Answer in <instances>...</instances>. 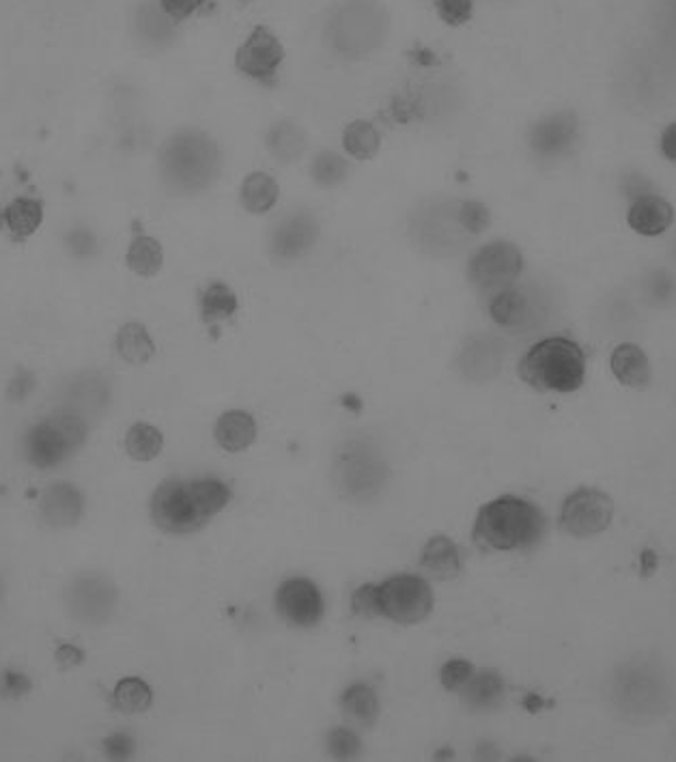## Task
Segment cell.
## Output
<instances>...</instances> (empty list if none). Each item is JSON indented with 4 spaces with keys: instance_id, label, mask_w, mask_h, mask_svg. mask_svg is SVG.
<instances>
[{
    "instance_id": "35",
    "label": "cell",
    "mask_w": 676,
    "mask_h": 762,
    "mask_svg": "<svg viewBox=\"0 0 676 762\" xmlns=\"http://www.w3.org/2000/svg\"><path fill=\"white\" fill-rule=\"evenodd\" d=\"M660 151L662 156L676 164V121L671 123L664 132H662V138H660Z\"/></svg>"
},
{
    "instance_id": "3",
    "label": "cell",
    "mask_w": 676,
    "mask_h": 762,
    "mask_svg": "<svg viewBox=\"0 0 676 762\" xmlns=\"http://www.w3.org/2000/svg\"><path fill=\"white\" fill-rule=\"evenodd\" d=\"M352 610L365 618L384 616L396 625H416L433 610V590L418 575H394L382 583H365L352 597Z\"/></svg>"
},
{
    "instance_id": "19",
    "label": "cell",
    "mask_w": 676,
    "mask_h": 762,
    "mask_svg": "<svg viewBox=\"0 0 676 762\" xmlns=\"http://www.w3.org/2000/svg\"><path fill=\"white\" fill-rule=\"evenodd\" d=\"M125 263L134 274L143 279H151L164 266V248L156 237L138 233L127 246Z\"/></svg>"
},
{
    "instance_id": "24",
    "label": "cell",
    "mask_w": 676,
    "mask_h": 762,
    "mask_svg": "<svg viewBox=\"0 0 676 762\" xmlns=\"http://www.w3.org/2000/svg\"><path fill=\"white\" fill-rule=\"evenodd\" d=\"M239 308L235 291L224 283H211L200 293V317L205 323L231 319Z\"/></svg>"
},
{
    "instance_id": "6",
    "label": "cell",
    "mask_w": 676,
    "mask_h": 762,
    "mask_svg": "<svg viewBox=\"0 0 676 762\" xmlns=\"http://www.w3.org/2000/svg\"><path fill=\"white\" fill-rule=\"evenodd\" d=\"M85 433L83 420L74 416L41 422L26 435V459L37 468H52L83 444Z\"/></svg>"
},
{
    "instance_id": "26",
    "label": "cell",
    "mask_w": 676,
    "mask_h": 762,
    "mask_svg": "<svg viewBox=\"0 0 676 762\" xmlns=\"http://www.w3.org/2000/svg\"><path fill=\"white\" fill-rule=\"evenodd\" d=\"M151 702H153L151 687L140 678L119 680L114 687V693H112V704L116 706V711H121L125 715L143 713L151 706Z\"/></svg>"
},
{
    "instance_id": "5",
    "label": "cell",
    "mask_w": 676,
    "mask_h": 762,
    "mask_svg": "<svg viewBox=\"0 0 676 762\" xmlns=\"http://www.w3.org/2000/svg\"><path fill=\"white\" fill-rule=\"evenodd\" d=\"M612 702L629 720H651L668 711L671 680L664 667L636 660L618 667L612 676Z\"/></svg>"
},
{
    "instance_id": "18",
    "label": "cell",
    "mask_w": 676,
    "mask_h": 762,
    "mask_svg": "<svg viewBox=\"0 0 676 762\" xmlns=\"http://www.w3.org/2000/svg\"><path fill=\"white\" fill-rule=\"evenodd\" d=\"M491 319L502 328H521L530 317V302L521 288L506 286L489 302Z\"/></svg>"
},
{
    "instance_id": "10",
    "label": "cell",
    "mask_w": 676,
    "mask_h": 762,
    "mask_svg": "<svg viewBox=\"0 0 676 762\" xmlns=\"http://www.w3.org/2000/svg\"><path fill=\"white\" fill-rule=\"evenodd\" d=\"M276 610L293 627H315L323 618V597L306 577H293L276 590Z\"/></svg>"
},
{
    "instance_id": "28",
    "label": "cell",
    "mask_w": 676,
    "mask_h": 762,
    "mask_svg": "<svg viewBox=\"0 0 676 762\" xmlns=\"http://www.w3.org/2000/svg\"><path fill=\"white\" fill-rule=\"evenodd\" d=\"M644 288L653 304L671 306L676 299V283L668 270H655L647 276Z\"/></svg>"
},
{
    "instance_id": "2",
    "label": "cell",
    "mask_w": 676,
    "mask_h": 762,
    "mask_svg": "<svg viewBox=\"0 0 676 762\" xmlns=\"http://www.w3.org/2000/svg\"><path fill=\"white\" fill-rule=\"evenodd\" d=\"M548 521L537 504L517 495H500L487 502L475 521V541L491 552H515L537 545Z\"/></svg>"
},
{
    "instance_id": "14",
    "label": "cell",
    "mask_w": 676,
    "mask_h": 762,
    "mask_svg": "<svg viewBox=\"0 0 676 762\" xmlns=\"http://www.w3.org/2000/svg\"><path fill=\"white\" fill-rule=\"evenodd\" d=\"M213 438L226 453H242L257 440V420L244 409H229L218 418Z\"/></svg>"
},
{
    "instance_id": "20",
    "label": "cell",
    "mask_w": 676,
    "mask_h": 762,
    "mask_svg": "<svg viewBox=\"0 0 676 762\" xmlns=\"http://www.w3.org/2000/svg\"><path fill=\"white\" fill-rule=\"evenodd\" d=\"M44 220V205L35 198H15L2 211V224L15 239L30 237Z\"/></svg>"
},
{
    "instance_id": "29",
    "label": "cell",
    "mask_w": 676,
    "mask_h": 762,
    "mask_svg": "<svg viewBox=\"0 0 676 762\" xmlns=\"http://www.w3.org/2000/svg\"><path fill=\"white\" fill-rule=\"evenodd\" d=\"M328 750L339 761H352V759L360 757L362 746H360V739L356 733H352L347 728H336L328 737Z\"/></svg>"
},
{
    "instance_id": "4",
    "label": "cell",
    "mask_w": 676,
    "mask_h": 762,
    "mask_svg": "<svg viewBox=\"0 0 676 762\" xmlns=\"http://www.w3.org/2000/svg\"><path fill=\"white\" fill-rule=\"evenodd\" d=\"M519 378L539 392L571 394L586 380V354L571 339H543L521 356Z\"/></svg>"
},
{
    "instance_id": "9",
    "label": "cell",
    "mask_w": 676,
    "mask_h": 762,
    "mask_svg": "<svg viewBox=\"0 0 676 762\" xmlns=\"http://www.w3.org/2000/svg\"><path fill=\"white\" fill-rule=\"evenodd\" d=\"M524 270V257L511 242H491L470 261L472 285L487 293H497L513 285Z\"/></svg>"
},
{
    "instance_id": "32",
    "label": "cell",
    "mask_w": 676,
    "mask_h": 762,
    "mask_svg": "<svg viewBox=\"0 0 676 762\" xmlns=\"http://www.w3.org/2000/svg\"><path fill=\"white\" fill-rule=\"evenodd\" d=\"M438 13L446 24L459 26L472 17L475 2L472 0H438Z\"/></svg>"
},
{
    "instance_id": "7",
    "label": "cell",
    "mask_w": 676,
    "mask_h": 762,
    "mask_svg": "<svg viewBox=\"0 0 676 762\" xmlns=\"http://www.w3.org/2000/svg\"><path fill=\"white\" fill-rule=\"evenodd\" d=\"M614 504L610 495L597 489H580L571 493L561 508V528L576 539H588L610 528Z\"/></svg>"
},
{
    "instance_id": "11",
    "label": "cell",
    "mask_w": 676,
    "mask_h": 762,
    "mask_svg": "<svg viewBox=\"0 0 676 762\" xmlns=\"http://www.w3.org/2000/svg\"><path fill=\"white\" fill-rule=\"evenodd\" d=\"M580 138L578 116L571 112H556L532 127L530 147L543 158L567 156Z\"/></svg>"
},
{
    "instance_id": "16",
    "label": "cell",
    "mask_w": 676,
    "mask_h": 762,
    "mask_svg": "<svg viewBox=\"0 0 676 762\" xmlns=\"http://www.w3.org/2000/svg\"><path fill=\"white\" fill-rule=\"evenodd\" d=\"M279 198H281V186L270 173L255 171L244 177L239 188V202L248 213L253 216L268 213L270 209L276 207Z\"/></svg>"
},
{
    "instance_id": "17",
    "label": "cell",
    "mask_w": 676,
    "mask_h": 762,
    "mask_svg": "<svg viewBox=\"0 0 676 762\" xmlns=\"http://www.w3.org/2000/svg\"><path fill=\"white\" fill-rule=\"evenodd\" d=\"M114 347H116V354L127 365H145L156 354V345H153L149 330L138 321H130V323L119 328L116 339H114Z\"/></svg>"
},
{
    "instance_id": "1",
    "label": "cell",
    "mask_w": 676,
    "mask_h": 762,
    "mask_svg": "<svg viewBox=\"0 0 676 762\" xmlns=\"http://www.w3.org/2000/svg\"><path fill=\"white\" fill-rule=\"evenodd\" d=\"M231 502V489L218 478L167 480L151 497V517L169 534H190Z\"/></svg>"
},
{
    "instance_id": "21",
    "label": "cell",
    "mask_w": 676,
    "mask_h": 762,
    "mask_svg": "<svg viewBox=\"0 0 676 762\" xmlns=\"http://www.w3.org/2000/svg\"><path fill=\"white\" fill-rule=\"evenodd\" d=\"M44 513L54 526L74 524L83 515V495L70 484L52 487L44 497Z\"/></svg>"
},
{
    "instance_id": "25",
    "label": "cell",
    "mask_w": 676,
    "mask_h": 762,
    "mask_svg": "<svg viewBox=\"0 0 676 762\" xmlns=\"http://www.w3.org/2000/svg\"><path fill=\"white\" fill-rule=\"evenodd\" d=\"M164 438L162 433L147 422L132 425L125 435V451L134 462H151L162 453Z\"/></svg>"
},
{
    "instance_id": "33",
    "label": "cell",
    "mask_w": 676,
    "mask_h": 762,
    "mask_svg": "<svg viewBox=\"0 0 676 762\" xmlns=\"http://www.w3.org/2000/svg\"><path fill=\"white\" fill-rule=\"evenodd\" d=\"M162 11L173 20H188L196 11H200L207 0H160Z\"/></svg>"
},
{
    "instance_id": "31",
    "label": "cell",
    "mask_w": 676,
    "mask_h": 762,
    "mask_svg": "<svg viewBox=\"0 0 676 762\" xmlns=\"http://www.w3.org/2000/svg\"><path fill=\"white\" fill-rule=\"evenodd\" d=\"M472 674H475L472 664H468L464 660H451L440 669V680H442L444 689L457 691L472 678Z\"/></svg>"
},
{
    "instance_id": "15",
    "label": "cell",
    "mask_w": 676,
    "mask_h": 762,
    "mask_svg": "<svg viewBox=\"0 0 676 762\" xmlns=\"http://www.w3.org/2000/svg\"><path fill=\"white\" fill-rule=\"evenodd\" d=\"M420 567L435 579H455L464 572V554L448 537L438 534L422 548Z\"/></svg>"
},
{
    "instance_id": "22",
    "label": "cell",
    "mask_w": 676,
    "mask_h": 762,
    "mask_svg": "<svg viewBox=\"0 0 676 762\" xmlns=\"http://www.w3.org/2000/svg\"><path fill=\"white\" fill-rule=\"evenodd\" d=\"M343 149L360 162L373 160L382 149V132L367 119L352 121L343 130Z\"/></svg>"
},
{
    "instance_id": "12",
    "label": "cell",
    "mask_w": 676,
    "mask_h": 762,
    "mask_svg": "<svg viewBox=\"0 0 676 762\" xmlns=\"http://www.w3.org/2000/svg\"><path fill=\"white\" fill-rule=\"evenodd\" d=\"M627 224L642 237H660L675 224V207L655 192L638 194L629 200Z\"/></svg>"
},
{
    "instance_id": "8",
    "label": "cell",
    "mask_w": 676,
    "mask_h": 762,
    "mask_svg": "<svg viewBox=\"0 0 676 762\" xmlns=\"http://www.w3.org/2000/svg\"><path fill=\"white\" fill-rule=\"evenodd\" d=\"M285 61V48L281 39L263 24L255 26L246 41L237 48L235 67L250 81L272 85Z\"/></svg>"
},
{
    "instance_id": "13",
    "label": "cell",
    "mask_w": 676,
    "mask_h": 762,
    "mask_svg": "<svg viewBox=\"0 0 676 762\" xmlns=\"http://www.w3.org/2000/svg\"><path fill=\"white\" fill-rule=\"evenodd\" d=\"M610 367L618 383L634 390H642L653 380L651 360L636 343H620L610 356Z\"/></svg>"
},
{
    "instance_id": "27",
    "label": "cell",
    "mask_w": 676,
    "mask_h": 762,
    "mask_svg": "<svg viewBox=\"0 0 676 762\" xmlns=\"http://www.w3.org/2000/svg\"><path fill=\"white\" fill-rule=\"evenodd\" d=\"M466 700L472 706L479 709H491L497 706L504 693V685L502 678L495 672H481V674H472V678L462 687Z\"/></svg>"
},
{
    "instance_id": "30",
    "label": "cell",
    "mask_w": 676,
    "mask_h": 762,
    "mask_svg": "<svg viewBox=\"0 0 676 762\" xmlns=\"http://www.w3.org/2000/svg\"><path fill=\"white\" fill-rule=\"evenodd\" d=\"M345 162L334 156V153H323L315 160V167H312V173L317 177L319 184H325V186H332V184H339L345 175Z\"/></svg>"
},
{
    "instance_id": "23",
    "label": "cell",
    "mask_w": 676,
    "mask_h": 762,
    "mask_svg": "<svg viewBox=\"0 0 676 762\" xmlns=\"http://www.w3.org/2000/svg\"><path fill=\"white\" fill-rule=\"evenodd\" d=\"M341 704H343L345 715L362 726L376 724V720L380 715V698H378L376 689L365 685V683H356V685L347 687L343 698H341Z\"/></svg>"
},
{
    "instance_id": "34",
    "label": "cell",
    "mask_w": 676,
    "mask_h": 762,
    "mask_svg": "<svg viewBox=\"0 0 676 762\" xmlns=\"http://www.w3.org/2000/svg\"><path fill=\"white\" fill-rule=\"evenodd\" d=\"M106 752H108V757H112L116 761H123V759H127L134 752V743H132L130 737L116 735V737H110L106 741Z\"/></svg>"
}]
</instances>
